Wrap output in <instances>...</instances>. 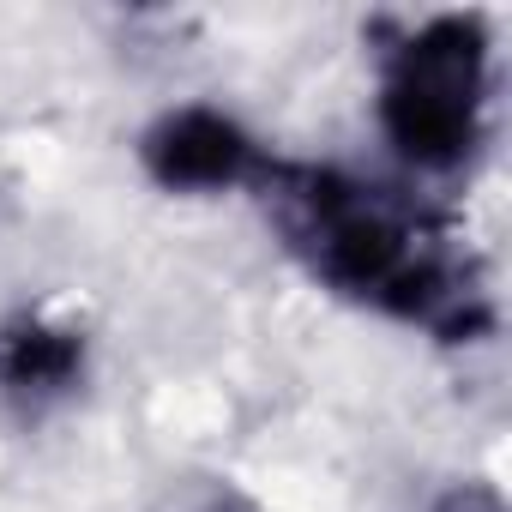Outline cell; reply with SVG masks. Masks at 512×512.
Masks as SVG:
<instances>
[{
	"mask_svg": "<svg viewBox=\"0 0 512 512\" xmlns=\"http://www.w3.org/2000/svg\"><path fill=\"white\" fill-rule=\"evenodd\" d=\"M260 199L278 211V229L290 235L314 284L332 290L338 302H356L380 320L422 326L440 338L476 332L470 320L476 290L464 284L458 260L428 229V217L392 187H374L368 175H350L338 163L278 157Z\"/></svg>",
	"mask_w": 512,
	"mask_h": 512,
	"instance_id": "cell-1",
	"label": "cell"
},
{
	"mask_svg": "<svg viewBox=\"0 0 512 512\" xmlns=\"http://www.w3.org/2000/svg\"><path fill=\"white\" fill-rule=\"evenodd\" d=\"M494 115V37L482 13H428L374 55V133L416 181L476 163Z\"/></svg>",
	"mask_w": 512,
	"mask_h": 512,
	"instance_id": "cell-2",
	"label": "cell"
},
{
	"mask_svg": "<svg viewBox=\"0 0 512 512\" xmlns=\"http://www.w3.org/2000/svg\"><path fill=\"white\" fill-rule=\"evenodd\" d=\"M133 157H139V175L169 199L260 193L278 169V151L253 133V121L217 97H181L157 109L139 127Z\"/></svg>",
	"mask_w": 512,
	"mask_h": 512,
	"instance_id": "cell-3",
	"label": "cell"
},
{
	"mask_svg": "<svg viewBox=\"0 0 512 512\" xmlns=\"http://www.w3.org/2000/svg\"><path fill=\"white\" fill-rule=\"evenodd\" d=\"M97 368V344L85 320L49 302H25L13 314H0V404L13 416H49L67 410Z\"/></svg>",
	"mask_w": 512,
	"mask_h": 512,
	"instance_id": "cell-4",
	"label": "cell"
}]
</instances>
